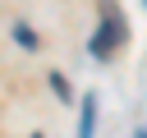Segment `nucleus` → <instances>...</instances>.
Masks as SVG:
<instances>
[{
  "label": "nucleus",
  "instance_id": "2",
  "mask_svg": "<svg viewBox=\"0 0 147 138\" xmlns=\"http://www.w3.org/2000/svg\"><path fill=\"white\" fill-rule=\"evenodd\" d=\"M92 120H96V97L83 101V124H78V138H92Z\"/></svg>",
  "mask_w": 147,
  "mask_h": 138
},
{
  "label": "nucleus",
  "instance_id": "1",
  "mask_svg": "<svg viewBox=\"0 0 147 138\" xmlns=\"http://www.w3.org/2000/svg\"><path fill=\"white\" fill-rule=\"evenodd\" d=\"M101 9H106V23H101V28H96V37H92V55H110V51L124 41V18H119L115 0H106Z\"/></svg>",
  "mask_w": 147,
  "mask_h": 138
},
{
  "label": "nucleus",
  "instance_id": "3",
  "mask_svg": "<svg viewBox=\"0 0 147 138\" xmlns=\"http://www.w3.org/2000/svg\"><path fill=\"white\" fill-rule=\"evenodd\" d=\"M138 138H147V133H138Z\"/></svg>",
  "mask_w": 147,
  "mask_h": 138
}]
</instances>
